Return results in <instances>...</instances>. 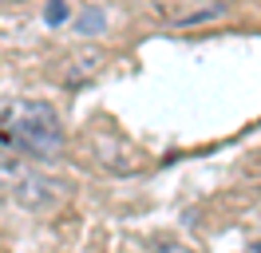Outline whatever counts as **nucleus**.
<instances>
[{"mask_svg": "<svg viewBox=\"0 0 261 253\" xmlns=\"http://www.w3.org/2000/svg\"><path fill=\"white\" fill-rule=\"evenodd\" d=\"M0 146L8 155L51 158L64 146V123L48 103L12 99V103L0 107Z\"/></svg>", "mask_w": 261, "mask_h": 253, "instance_id": "f257e3e1", "label": "nucleus"}, {"mask_svg": "<svg viewBox=\"0 0 261 253\" xmlns=\"http://www.w3.org/2000/svg\"><path fill=\"white\" fill-rule=\"evenodd\" d=\"M229 12V4L222 0H206V4H159V16L174 28H194V24H210V20H222Z\"/></svg>", "mask_w": 261, "mask_h": 253, "instance_id": "f03ea898", "label": "nucleus"}, {"mask_svg": "<svg viewBox=\"0 0 261 253\" xmlns=\"http://www.w3.org/2000/svg\"><path fill=\"white\" fill-rule=\"evenodd\" d=\"M67 16H71V8H67L64 0H51L48 8H44V20H48V24H64Z\"/></svg>", "mask_w": 261, "mask_h": 253, "instance_id": "7ed1b4c3", "label": "nucleus"}, {"mask_svg": "<svg viewBox=\"0 0 261 253\" xmlns=\"http://www.w3.org/2000/svg\"><path fill=\"white\" fill-rule=\"evenodd\" d=\"M95 28H103V12H99V8H87L83 20H80V32H95Z\"/></svg>", "mask_w": 261, "mask_h": 253, "instance_id": "20e7f679", "label": "nucleus"}, {"mask_svg": "<svg viewBox=\"0 0 261 253\" xmlns=\"http://www.w3.org/2000/svg\"><path fill=\"white\" fill-rule=\"evenodd\" d=\"M253 253H261V245H253Z\"/></svg>", "mask_w": 261, "mask_h": 253, "instance_id": "39448f33", "label": "nucleus"}]
</instances>
